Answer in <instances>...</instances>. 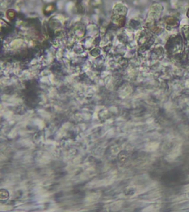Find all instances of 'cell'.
Here are the masks:
<instances>
[{"label":"cell","instance_id":"1","mask_svg":"<svg viewBox=\"0 0 189 212\" xmlns=\"http://www.w3.org/2000/svg\"><path fill=\"white\" fill-rule=\"evenodd\" d=\"M169 50L171 53L179 54L182 50V40L179 35L172 38L169 42Z\"/></svg>","mask_w":189,"mask_h":212},{"label":"cell","instance_id":"2","mask_svg":"<svg viewBox=\"0 0 189 212\" xmlns=\"http://www.w3.org/2000/svg\"><path fill=\"white\" fill-rule=\"evenodd\" d=\"M187 16L189 18V9L188 10V12H187Z\"/></svg>","mask_w":189,"mask_h":212}]
</instances>
